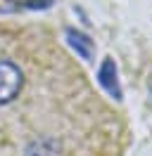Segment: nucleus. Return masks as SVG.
<instances>
[{
    "mask_svg": "<svg viewBox=\"0 0 152 156\" xmlns=\"http://www.w3.org/2000/svg\"><path fill=\"white\" fill-rule=\"evenodd\" d=\"M24 88V73L14 62L0 59V107H5L10 102L19 97V92Z\"/></svg>",
    "mask_w": 152,
    "mask_h": 156,
    "instance_id": "1",
    "label": "nucleus"
},
{
    "mask_svg": "<svg viewBox=\"0 0 152 156\" xmlns=\"http://www.w3.org/2000/svg\"><path fill=\"white\" fill-rule=\"evenodd\" d=\"M97 83L100 88L109 95L112 99L121 102L124 99V90H121V83H119V71H116V62L112 57H104L100 69H97Z\"/></svg>",
    "mask_w": 152,
    "mask_h": 156,
    "instance_id": "2",
    "label": "nucleus"
},
{
    "mask_svg": "<svg viewBox=\"0 0 152 156\" xmlns=\"http://www.w3.org/2000/svg\"><path fill=\"white\" fill-rule=\"evenodd\" d=\"M55 0H0V14H17V12H43L50 10Z\"/></svg>",
    "mask_w": 152,
    "mask_h": 156,
    "instance_id": "3",
    "label": "nucleus"
},
{
    "mask_svg": "<svg viewBox=\"0 0 152 156\" xmlns=\"http://www.w3.org/2000/svg\"><path fill=\"white\" fill-rule=\"evenodd\" d=\"M64 36H66V45L74 50L83 62H90V59H93L95 43L90 40V36H86L83 31H78V29H66Z\"/></svg>",
    "mask_w": 152,
    "mask_h": 156,
    "instance_id": "4",
    "label": "nucleus"
},
{
    "mask_svg": "<svg viewBox=\"0 0 152 156\" xmlns=\"http://www.w3.org/2000/svg\"><path fill=\"white\" fill-rule=\"evenodd\" d=\"M24 156H59V144L50 137H40V140H33L26 147Z\"/></svg>",
    "mask_w": 152,
    "mask_h": 156,
    "instance_id": "5",
    "label": "nucleus"
}]
</instances>
